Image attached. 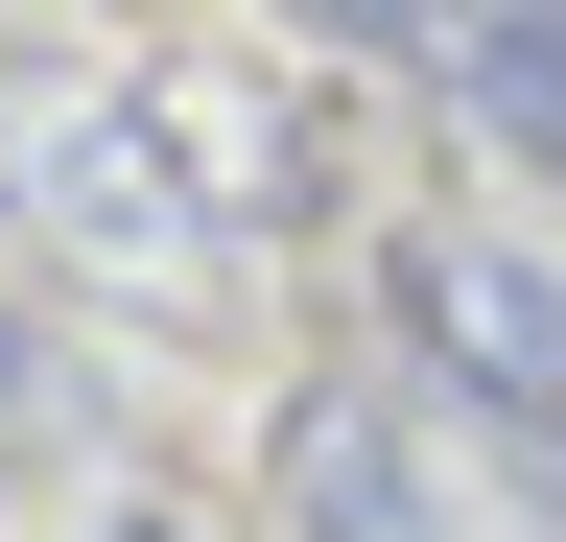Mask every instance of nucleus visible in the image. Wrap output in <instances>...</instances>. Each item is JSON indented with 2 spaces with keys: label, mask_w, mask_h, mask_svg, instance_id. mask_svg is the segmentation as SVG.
<instances>
[{
  "label": "nucleus",
  "mask_w": 566,
  "mask_h": 542,
  "mask_svg": "<svg viewBox=\"0 0 566 542\" xmlns=\"http://www.w3.org/2000/svg\"><path fill=\"white\" fill-rule=\"evenodd\" d=\"M449 95H472L495 166H566V0H472V24H449Z\"/></svg>",
  "instance_id": "4"
},
{
  "label": "nucleus",
  "mask_w": 566,
  "mask_h": 542,
  "mask_svg": "<svg viewBox=\"0 0 566 542\" xmlns=\"http://www.w3.org/2000/svg\"><path fill=\"white\" fill-rule=\"evenodd\" d=\"M283 519H307V542H424L401 401H354V378H307V401H283Z\"/></svg>",
  "instance_id": "3"
},
{
  "label": "nucleus",
  "mask_w": 566,
  "mask_h": 542,
  "mask_svg": "<svg viewBox=\"0 0 566 542\" xmlns=\"http://www.w3.org/2000/svg\"><path fill=\"white\" fill-rule=\"evenodd\" d=\"M378 307H401V354L449 378V401L566 425V284H543V259H495V236H401V259H378Z\"/></svg>",
  "instance_id": "1"
},
{
  "label": "nucleus",
  "mask_w": 566,
  "mask_h": 542,
  "mask_svg": "<svg viewBox=\"0 0 566 542\" xmlns=\"http://www.w3.org/2000/svg\"><path fill=\"white\" fill-rule=\"evenodd\" d=\"M0 425H24V307H0Z\"/></svg>",
  "instance_id": "6"
},
{
  "label": "nucleus",
  "mask_w": 566,
  "mask_h": 542,
  "mask_svg": "<svg viewBox=\"0 0 566 542\" xmlns=\"http://www.w3.org/2000/svg\"><path fill=\"white\" fill-rule=\"evenodd\" d=\"M307 47H401V24H449V0H283Z\"/></svg>",
  "instance_id": "5"
},
{
  "label": "nucleus",
  "mask_w": 566,
  "mask_h": 542,
  "mask_svg": "<svg viewBox=\"0 0 566 542\" xmlns=\"http://www.w3.org/2000/svg\"><path fill=\"white\" fill-rule=\"evenodd\" d=\"M142 142H166V213H331V118L283 72H142Z\"/></svg>",
  "instance_id": "2"
}]
</instances>
